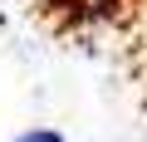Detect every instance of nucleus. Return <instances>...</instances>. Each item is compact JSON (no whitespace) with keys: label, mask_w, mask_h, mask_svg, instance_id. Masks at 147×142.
Masks as SVG:
<instances>
[{"label":"nucleus","mask_w":147,"mask_h":142,"mask_svg":"<svg viewBox=\"0 0 147 142\" xmlns=\"http://www.w3.org/2000/svg\"><path fill=\"white\" fill-rule=\"evenodd\" d=\"M15 142H64V137H59V132H49V127H44V132H25V137H15Z\"/></svg>","instance_id":"f257e3e1"}]
</instances>
